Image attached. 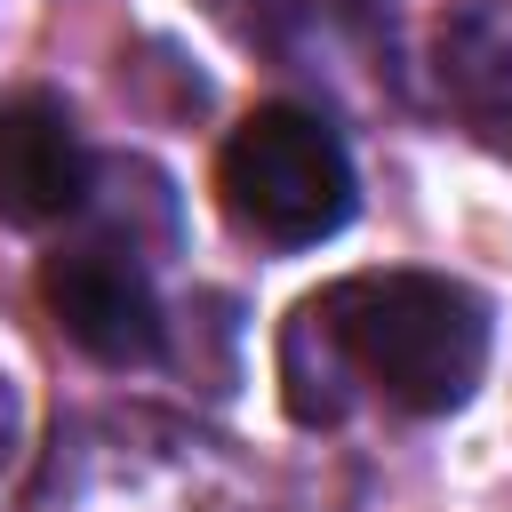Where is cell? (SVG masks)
<instances>
[{
	"mask_svg": "<svg viewBox=\"0 0 512 512\" xmlns=\"http://www.w3.org/2000/svg\"><path fill=\"white\" fill-rule=\"evenodd\" d=\"M216 200L224 216L264 248H320L352 224V152L344 136L304 104H256L224 152H216Z\"/></svg>",
	"mask_w": 512,
	"mask_h": 512,
	"instance_id": "cell-2",
	"label": "cell"
},
{
	"mask_svg": "<svg viewBox=\"0 0 512 512\" xmlns=\"http://www.w3.org/2000/svg\"><path fill=\"white\" fill-rule=\"evenodd\" d=\"M488 304L448 272H352L280 328V400L296 424H344L352 384L400 416H448L480 392Z\"/></svg>",
	"mask_w": 512,
	"mask_h": 512,
	"instance_id": "cell-1",
	"label": "cell"
},
{
	"mask_svg": "<svg viewBox=\"0 0 512 512\" xmlns=\"http://www.w3.org/2000/svg\"><path fill=\"white\" fill-rule=\"evenodd\" d=\"M88 144L80 120L56 88H16L0 96V224L48 232L88 208Z\"/></svg>",
	"mask_w": 512,
	"mask_h": 512,
	"instance_id": "cell-4",
	"label": "cell"
},
{
	"mask_svg": "<svg viewBox=\"0 0 512 512\" xmlns=\"http://www.w3.org/2000/svg\"><path fill=\"white\" fill-rule=\"evenodd\" d=\"M16 440H24V400H16V384H8V368H0V472L16 464Z\"/></svg>",
	"mask_w": 512,
	"mask_h": 512,
	"instance_id": "cell-6",
	"label": "cell"
},
{
	"mask_svg": "<svg viewBox=\"0 0 512 512\" xmlns=\"http://www.w3.org/2000/svg\"><path fill=\"white\" fill-rule=\"evenodd\" d=\"M440 64L472 112L512 120V0H464L440 32Z\"/></svg>",
	"mask_w": 512,
	"mask_h": 512,
	"instance_id": "cell-5",
	"label": "cell"
},
{
	"mask_svg": "<svg viewBox=\"0 0 512 512\" xmlns=\"http://www.w3.org/2000/svg\"><path fill=\"white\" fill-rule=\"evenodd\" d=\"M40 304L48 320L96 360V368H152L160 360V296H152V272L136 264V248H112V240H72L40 264Z\"/></svg>",
	"mask_w": 512,
	"mask_h": 512,
	"instance_id": "cell-3",
	"label": "cell"
}]
</instances>
